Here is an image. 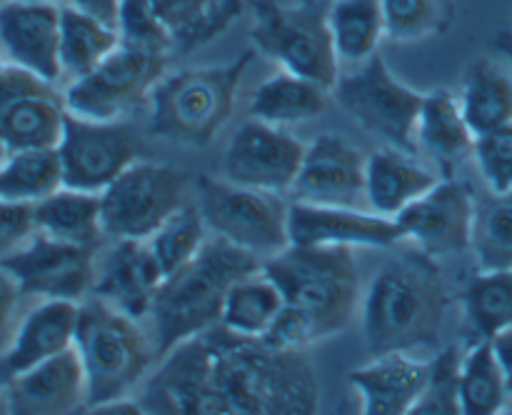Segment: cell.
Returning <instances> with one entry per match:
<instances>
[{"mask_svg":"<svg viewBox=\"0 0 512 415\" xmlns=\"http://www.w3.org/2000/svg\"><path fill=\"white\" fill-rule=\"evenodd\" d=\"M163 280V270L145 240H115L113 248L95 260L90 295L143 320L150 315Z\"/></svg>","mask_w":512,"mask_h":415,"instance_id":"cell-21","label":"cell"},{"mask_svg":"<svg viewBox=\"0 0 512 415\" xmlns=\"http://www.w3.org/2000/svg\"><path fill=\"white\" fill-rule=\"evenodd\" d=\"M475 208L478 198L473 188L463 180L445 178L410 203L395 220L403 230V240H410L430 258H443L470 250Z\"/></svg>","mask_w":512,"mask_h":415,"instance_id":"cell-15","label":"cell"},{"mask_svg":"<svg viewBox=\"0 0 512 415\" xmlns=\"http://www.w3.org/2000/svg\"><path fill=\"white\" fill-rule=\"evenodd\" d=\"M305 143L280 125L250 120L240 125L223 153V178L248 188L293 190L303 165Z\"/></svg>","mask_w":512,"mask_h":415,"instance_id":"cell-16","label":"cell"},{"mask_svg":"<svg viewBox=\"0 0 512 415\" xmlns=\"http://www.w3.org/2000/svg\"><path fill=\"white\" fill-rule=\"evenodd\" d=\"M385 35L398 43H420L448 33L455 20V0H380Z\"/></svg>","mask_w":512,"mask_h":415,"instance_id":"cell-38","label":"cell"},{"mask_svg":"<svg viewBox=\"0 0 512 415\" xmlns=\"http://www.w3.org/2000/svg\"><path fill=\"white\" fill-rule=\"evenodd\" d=\"M328 23L340 63H365L388 38L380 0H333Z\"/></svg>","mask_w":512,"mask_h":415,"instance_id":"cell-32","label":"cell"},{"mask_svg":"<svg viewBox=\"0 0 512 415\" xmlns=\"http://www.w3.org/2000/svg\"><path fill=\"white\" fill-rule=\"evenodd\" d=\"M490 343H493V353L498 358L500 373H503L505 390H508V395L512 398V328L500 330L498 335L490 338Z\"/></svg>","mask_w":512,"mask_h":415,"instance_id":"cell-45","label":"cell"},{"mask_svg":"<svg viewBox=\"0 0 512 415\" xmlns=\"http://www.w3.org/2000/svg\"><path fill=\"white\" fill-rule=\"evenodd\" d=\"M35 233L33 205L0 198V258L18 250Z\"/></svg>","mask_w":512,"mask_h":415,"instance_id":"cell-43","label":"cell"},{"mask_svg":"<svg viewBox=\"0 0 512 415\" xmlns=\"http://www.w3.org/2000/svg\"><path fill=\"white\" fill-rule=\"evenodd\" d=\"M415 140H418V148L428 150L448 170L473 155L475 133L465 120L458 95L445 88L425 93Z\"/></svg>","mask_w":512,"mask_h":415,"instance_id":"cell-28","label":"cell"},{"mask_svg":"<svg viewBox=\"0 0 512 415\" xmlns=\"http://www.w3.org/2000/svg\"><path fill=\"white\" fill-rule=\"evenodd\" d=\"M98 253L100 248H85L33 233L18 250L0 258V265L13 275L25 298L80 303L93 290Z\"/></svg>","mask_w":512,"mask_h":415,"instance_id":"cell-13","label":"cell"},{"mask_svg":"<svg viewBox=\"0 0 512 415\" xmlns=\"http://www.w3.org/2000/svg\"><path fill=\"white\" fill-rule=\"evenodd\" d=\"M120 45V35L113 25L65 5L60 8V70L63 80H75L98 68Z\"/></svg>","mask_w":512,"mask_h":415,"instance_id":"cell-30","label":"cell"},{"mask_svg":"<svg viewBox=\"0 0 512 415\" xmlns=\"http://www.w3.org/2000/svg\"><path fill=\"white\" fill-rule=\"evenodd\" d=\"M493 45H495V53L503 55V58L512 65V30H500V33L495 35Z\"/></svg>","mask_w":512,"mask_h":415,"instance_id":"cell-47","label":"cell"},{"mask_svg":"<svg viewBox=\"0 0 512 415\" xmlns=\"http://www.w3.org/2000/svg\"><path fill=\"white\" fill-rule=\"evenodd\" d=\"M143 138L123 120H95L68 113L58 143L65 188L103 193L123 170L143 160Z\"/></svg>","mask_w":512,"mask_h":415,"instance_id":"cell-12","label":"cell"},{"mask_svg":"<svg viewBox=\"0 0 512 415\" xmlns=\"http://www.w3.org/2000/svg\"><path fill=\"white\" fill-rule=\"evenodd\" d=\"M283 305L285 298L278 283L260 265L258 270L243 275L230 285L220 325H225L233 333L245 335V338H263L283 310Z\"/></svg>","mask_w":512,"mask_h":415,"instance_id":"cell-31","label":"cell"},{"mask_svg":"<svg viewBox=\"0 0 512 415\" xmlns=\"http://www.w3.org/2000/svg\"><path fill=\"white\" fill-rule=\"evenodd\" d=\"M115 30L120 35V45L140 50V53L168 58L178 50L173 30L150 0H123Z\"/></svg>","mask_w":512,"mask_h":415,"instance_id":"cell-39","label":"cell"},{"mask_svg":"<svg viewBox=\"0 0 512 415\" xmlns=\"http://www.w3.org/2000/svg\"><path fill=\"white\" fill-rule=\"evenodd\" d=\"M75 350L88 378V410L128 398L158 363L153 338L145 335L140 320L98 295L80 300Z\"/></svg>","mask_w":512,"mask_h":415,"instance_id":"cell-4","label":"cell"},{"mask_svg":"<svg viewBox=\"0 0 512 415\" xmlns=\"http://www.w3.org/2000/svg\"><path fill=\"white\" fill-rule=\"evenodd\" d=\"M78 310L75 300H38L20 318L13 340L0 355V388L33 365L73 348Z\"/></svg>","mask_w":512,"mask_h":415,"instance_id":"cell-22","label":"cell"},{"mask_svg":"<svg viewBox=\"0 0 512 415\" xmlns=\"http://www.w3.org/2000/svg\"><path fill=\"white\" fill-rule=\"evenodd\" d=\"M450 293L435 258L410 253L383 265L363 298V338L373 355L433 348L443 335Z\"/></svg>","mask_w":512,"mask_h":415,"instance_id":"cell-2","label":"cell"},{"mask_svg":"<svg viewBox=\"0 0 512 415\" xmlns=\"http://www.w3.org/2000/svg\"><path fill=\"white\" fill-rule=\"evenodd\" d=\"M290 245L390 250L405 243L398 220L353 205H325L293 200L288 208Z\"/></svg>","mask_w":512,"mask_h":415,"instance_id":"cell-17","label":"cell"},{"mask_svg":"<svg viewBox=\"0 0 512 415\" xmlns=\"http://www.w3.org/2000/svg\"><path fill=\"white\" fill-rule=\"evenodd\" d=\"M165 73V55L140 53L118 45L98 68L65 85V108L83 118L118 120L138 105L148 103L150 93Z\"/></svg>","mask_w":512,"mask_h":415,"instance_id":"cell-11","label":"cell"},{"mask_svg":"<svg viewBox=\"0 0 512 415\" xmlns=\"http://www.w3.org/2000/svg\"><path fill=\"white\" fill-rule=\"evenodd\" d=\"M253 60L255 50H243L225 65L165 73L148 100L150 133L195 148L213 143L233 113L235 95Z\"/></svg>","mask_w":512,"mask_h":415,"instance_id":"cell-5","label":"cell"},{"mask_svg":"<svg viewBox=\"0 0 512 415\" xmlns=\"http://www.w3.org/2000/svg\"><path fill=\"white\" fill-rule=\"evenodd\" d=\"M428 375L430 360L395 350L373 355V360L363 368H355L348 380L358 390L363 415H410L428 383Z\"/></svg>","mask_w":512,"mask_h":415,"instance_id":"cell-23","label":"cell"},{"mask_svg":"<svg viewBox=\"0 0 512 415\" xmlns=\"http://www.w3.org/2000/svg\"><path fill=\"white\" fill-rule=\"evenodd\" d=\"M5 413L65 415L88 410V378L78 350L68 348L0 388Z\"/></svg>","mask_w":512,"mask_h":415,"instance_id":"cell-19","label":"cell"},{"mask_svg":"<svg viewBox=\"0 0 512 415\" xmlns=\"http://www.w3.org/2000/svg\"><path fill=\"white\" fill-rule=\"evenodd\" d=\"M260 340H265V343L273 345V348L305 350L313 343H318L320 338L313 320H310L303 310L285 303L283 310L278 313V318H275L273 325L268 328V333H265Z\"/></svg>","mask_w":512,"mask_h":415,"instance_id":"cell-42","label":"cell"},{"mask_svg":"<svg viewBox=\"0 0 512 415\" xmlns=\"http://www.w3.org/2000/svg\"><path fill=\"white\" fill-rule=\"evenodd\" d=\"M198 208L208 230L255 258L268 260L290 245L288 200L270 190L248 188L210 175L195 178Z\"/></svg>","mask_w":512,"mask_h":415,"instance_id":"cell-8","label":"cell"},{"mask_svg":"<svg viewBox=\"0 0 512 415\" xmlns=\"http://www.w3.org/2000/svg\"><path fill=\"white\" fill-rule=\"evenodd\" d=\"M365 163L368 155L338 133H320L305 143L303 165L295 178V200L325 205L365 203Z\"/></svg>","mask_w":512,"mask_h":415,"instance_id":"cell-18","label":"cell"},{"mask_svg":"<svg viewBox=\"0 0 512 415\" xmlns=\"http://www.w3.org/2000/svg\"><path fill=\"white\" fill-rule=\"evenodd\" d=\"M195 178L173 165L138 160L100 193L103 228L113 240H148L190 203Z\"/></svg>","mask_w":512,"mask_h":415,"instance_id":"cell-9","label":"cell"},{"mask_svg":"<svg viewBox=\"0 0 512 415\" xmlns=\"http://www.w3.org/2000/svg\"><path fill=\"white\" fill-rule=\"evenodd\" d=\"M175 35L178 53L213 43L240 18L248 0H150Z\"/></svg>","mask_w":512,"mask_h":415,"instance_id":"cell-29","label":"cell"},{"mask_svg":"<svg viewBox=\"0 0 512 415\" xmlns=\"http://www.w3.org/2000/svg\"><path fill=\"white\" fill-rule=\"evenodd\" d=\"M333 98L360 128L390 148L418 153L415 128L425 93L400 83L380 53L360 63L355 73L340 75Z\"/></svg>","mask_w":512,"mask_h":415,"instance_id":"cell-10","label":"cell"},{"mask_svg":"<svg viewBox=\"0 0 512 415\" xmlns=\"http://www.w3.org/2000/svg\"><path fill=\"white\" fill-rule=\"evenodd\" d=\"M8 155H10V145L8 140H5V135L0 133V168H3V163L8 160Z\"/></svg>","mask_w":512,"mask_h":415,"instance_id":"cell-48","label":"cell"},{"mask_svg":"<svg viewBox=\"0 0 512 415\" xmlns=\"http://www.w3.org/2000/svg\"><path fill=\"white\" fill-rule=\"evenodd\" d=\"M470 250L478 270L512 268V193L478 200Z\"/></svg>","mask_w":512,"mask_h":415,"instance_id":"cell-37","label":"cell"},{"mask_svg":"<svg viewBox=\"0 0 512 415\" xmlns=\"http://www.w3.org/2000/svg\"><path fill=\"white\" fill-rule=\"evenodd\" d=\"M463 308L475 340L512 328V268L478 270L463 290Z\"/></svg>","mask_w":512,"mask_h":415,"instance_id":"cell-34","label":"cell"},{"mask_svg":"<svg viewBox=\"0 0 512 415\" xmlns=\"http://www.w3.org/2000/svg\"><path fill=\"white\" fill-rule=\"evenodd\" d=\"M438 173L415 160L413 153L380 148L365 163V205L385 218H398L410 203L438 183Z\"/></svg>","mask_w":512,"mask_h":415,"instance_id":"cell-24","label":"cell"},{"mask_svg":"<svg viewBox=\"0 0 512 415\" xmlns=\"http://www.w3.org/2000/svg\"><path fill=\"white\" fill-rule=\"evenodd\" d=\"M208 238L210 230L203 213H200L198 205L188 203L173 218L165 220L145 243H148L153 258L158 260L160 270H163V278H168V275L185 268L203 250Z\"/></svg>","mask_w":512,"mask_h":415,"instance_id":"cell-36","label":"cell"},{"mask_svg":"<svg viewBox=\"0 0 512 415\" xmlns=\"http://www.w3.org/2000/svg\"><path fill=\"white\" fill-rule=\"evenodd\" d=\"M263 265L248 250L210 233L208 243L178 273L160 285L150 308L158 360L183 340L220 325L230 285Z\"/></svg>","mask_w":512,"mask_h":415,"instance_id":"cell-3","label":"cell"},{"mask_svg":"<svg viewBox=\"0 0 512 415\" xmlns=\"http://www.w3.org/2000/svg\"><path fill=\"white\" fill-rule=\"evenodd\" d=\"M25 300V295L20 293L18 283H15L13 275L0 265V355L5 353V348L13 340L15 328L20 323V303Z\"/></svg>","mask_w":512,"mask_h":415,"instance_id":"cell-44","label":"cell"},{"mask_svg":"<svg viewBox=\"0 0 512 415\" xmlns=\"http://www.w3.org/2000/svg\"><path fill=\"white\" fill-rule=\"evenodd\" d=\"M503 373L490 340H475L460 358V408L463 415H495L505 408Z\"/></svg>","mask_w":512,"mask_h":415,"instance_id":"cell-35","label":"cell"},{"mask_svg":"<svg viewBox=\"0 0 512 415\" xmlns=\"http://www.w3.org/2000/svg\"><path fill=\"white\" fill-rule=\"evenodd\" d=\"M60 8L55 3L0 0V55L5 63L60 83Z\"/></svg>","mask_w":512,"mask_h":415,"instance_id":"cell-20","label":"cell"},{"mask_svg":"<svg viewBox=\"0 0 512 415\" xmlns=\"http://www.w3.org/2000/svg\"><path fill=\"white\" fill-rule=\"evenodd\" d=\"M0 413H5V403H3V398H0Z\"/></svg>","mask_w":512,"mask_h":415,"instance_id":"cell-50","label":"cell"},{"mask_svg":"<svg viewBox=\"0 0 512 415\" xmlns=\"http://www.w3.org/2000/svg\"><path fill=\"white\" fill-rule=\"evenodd\" d=\"M255 50L268 55L280 70L315 80L328 90L340 78V58L335 53L325 0H250Z\"/></svg>","mask_w":512,"mask_h":415,"instance_id":"cell-7","label":"cell"},{"mask_svg":"<svg viewBox=\"0 0 512 415\" xmlns=\"http://www.w3.org/2000/svg\"><path fill=\"white\" fill-rule=\"evenodd\" d=\"M65 95L58 83L20 65L0 70V133L10 150L58 148L63 138Z\"/></svg>","mask_w":512,"mask_h":415,"instance_id":"cell-14","label":"cell"},{"mask_svg":"<svg viewBox=\"0 0 512 415\" xmlns=\"http://www.w3.org/2000/svg\"><path fill=\"white\" fill-rule=\"evenodd\" d=\"M33 223L35 233L85 248H100L108 238L100 193H85L65 185L33 205Z\"/></svg>","mask_w":512,"mask_h":415,"instance_id":"cell-26","label":"cell"},{"mask_svg":"<svg viewBox=\"0 0 512 415\" xmlns=\"http://www.w3.org/2000/svg\"><path fill=\"white\" fill-rule=\"evenodd\" d=\"M3 65H5V60H3V55H0V70H3Z\"/></svg>","mask_w":512,"mask_h":415,"instance_id":"cell-51","label":"cell"},{"mask_svg":"<svg viewBox=\"0 0 512 415\" xmlns=\"http://www.w3.org/2000/svg\"><path fill=\"white\" fill-rule=\"evenodd\" d=\"M410 415H463L460 408V355L455 348L430 360V375Z\"/></svg>","mask_w":512,"mask_h":415,"instance_id":"cell-40","label":"cell"},{"mask_svg":"<svg viewBox=\"0 0 512 415\" xmlns=\"http://www.w3.org/2000/svg\"><path fill=\"white\" fill-rule=\"evenodd\" d=\"M200 415H313L320 380L305 350L273 348L225 325L205 330Z\"/></svg>","mask_w":512,"mask_h":415,"instance_id":"cell-1","label":"cell"},{"mask_svg":"<svg viewBox=\"0 0 512 415\" xmlns=\"http://www.w3.org/2000/svg\"><path fill=\"white\" fill-rule=\"evenodd\" d=\"M473 158L490 193H512V123L475 138Z\"/></svg>","mask_w":512,"mask_h":415,"instance_id":"cell-41","label":"cell"},{"mask_svg":"<svg viewBox=\"0 0 512 415\" xmlns=\"http://www.w3.org/2000/svg\"><path fill=\"white\" fill-rule=\"evenodd\" d=\"M458 100L475 138L512 123V65L500 53L475 58Z\"/></svg>","mask_w":512,"mask_h":415,"instance_id":"cell-25","label":"cell"},{"mask_svg":"<svg viewBox=\"0 0 512 415\" xmlns=\"http://www.w3.org/2000/svg\"><path fill=\"white\" fill-rule=\"evenodd\" d=\"M65 5H73V8L83 10V13L93 15V18L103 20V23L113 25L115 28L123 0H65Z\"/></svg>","mask_w":512,"mask_h":415,"instance_id":"cell-46","label":"cell"},{"mask_svg":"<svg viewBox=\"0 0 512 415\" xmlns=\"http://www.w3.org/2000/svg\"><path fill=\"white\" fill-rule=\"evenodd\" d=\"M263 268L278 283L285 303L313 320L318 338L343 333L360 303V268L353 248L288 245Z\"/></svg>","mask_w":512,"mask_h":415,"instance_id":"cell-6","label":"cell"},{"mask_svg":"<svg viewBox=\"0 0 512 415\" xmlns=\"http://www.w3.org/2000/svg\"><path fill=\"white\" fill-rule=\"evenodd\" d=\"M18 3H55V5H63L65 0H18Z\"/></svg>","mask_w":512,"mask_h":415,"instance_id":"cell-49","label":"cell"},{"mask_svg":"<svg viewBox=\"0 0 512 415\" xmlns=\"http://www.w3.org/2000/svg\"><path fill=\"white\" fill-rule=\"evenodd\" d=\"M58 188H63L58 148L10 150L0 168V198L10 203L35 205Z\"/></svg>","mask_w":512,"mask_h":415,"instance_id":"cell-33","label":"cell"},{"mask_svg":"<svg viewBox=\"0 0 512 415\" xmlns=\"http://www.w3.org/2000/svg\"><path fill=\"white\" fill-rule=\"evenodd\" d=\"M330 95H333V90H328L325 85L303 78V75L280 70L253 90L248 113L250 118L265 120V123L280 125V128L308 123V120L320 118L328 110Z\"/></svg>","mask_w":512,"mask_h":415,"instance_id":"cell-27","label":"cell"}]
</instances>
